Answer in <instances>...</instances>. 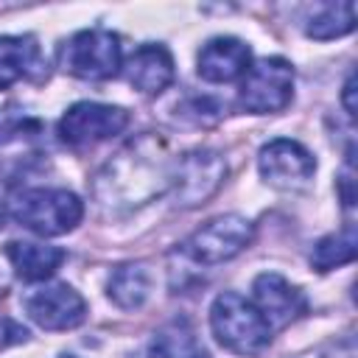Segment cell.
<instances>
[{
  "label": "cell",
  "instance_id": "cell-9",
  "mask_svg": "<svg viewBox=\"0 0 358 358\" xmlns=\"http://www.w3.org/2000/svg\"><path fill=\"white\" fill-rule=\"evenodd\" d=\"M257 168L260 176L280 190H296L305 187L313 173H316V159L313 154L299 145L296 140L288 137H277L271 143H266L257 154Z\"/></svg>",
  "mask_w": 358,
  "mask_h": 358
},
{
  "label": "cell",
  "instance_id": "cell-10",
  "mask_svg": "<svg viewBox=\"0 0 358 358\" xmlns=\"http://www.w3.org/2000/svg\"><path fill=\"white\" fill-rule=\"evenodd\" d=\"M255 308L263 316V322L268 324V330H280L288 327L294 319H299L305 313V296L296 285H291L282 274L274 271H263L257 274L255 285Z\"/></svg>",
  "mask_w": 358,
  "mask_h": 358
},
{
  "label": "cell",
  "instance_id": "cell-5",
  "mask_svg": "<svg viewBox=\"0 0 358 358\" xmlns=\"http://www.w3.org/2000/svg\"><path fill=\"white\" fill-rule=\"evenodd\" d=\"M249 243H252V224L243 215L229 213V215H218V218L207 221L201 229H196L182 243V252L201 266H215V263L232 260Z\"/></svg>",
  "mask_w": 358,
  "mask_h": 358
},
{
  "label": "cell",
  "instance_id": "cell-6",
  "mask_svg": "<svg viewBox=\"0 0 358 358\" xmlns=\"http://www.w3.org/2000/svg\"><path fill=\"white\" fill-rule=\"evenodd\" d=\"M129 126V112L112 103L78 101L59 120V137L67 145H95L120 134Z\"/></svg>",
  "mask_w": 358,
  "mask_h": 358
},
{
  "label": "cell",
  "instance_id": "cell-21",
  "mask_svg": "<svg viewBox=\"0 0 358 358\" xmlns=\"http://www.w3.org/2000/svg\"><path fill=\"white\" fill-rule=\"evenodd\" d=\"M3 218H6V201L0 199V227H3Z\"/></svg>",
  "mask_w": 358,
  "mask_h": 358
},
{
  "label": "cell",
  "instance_id": "cell-13",
  "mask_svg": "<svg viewBox=\"0 0 358 358\" xmlns=\"http://www.w3.org/2000/svg\"><path fill=\"white\" fill-rule=\"evenodd\" d=\"M123 70L126 81L143 95H159L173 81V59L162 45H140Z\"/></svg>",
  "mask_w": 358,
  "mask_h": 358
},
{
  "label": "cell",
  "instance_id": "cell-1",
  "mask_svg": "<svg viewBox=\"0 0 358 358\" xmlns=\"http://www.w3.org/2000/svg\"><path fill=\"white\" fill-rule=\"evenodd\" d=\"M8 215L20 227L42 238H56L78 227L84 215V204L76 193L62 187H25L11 196Z\"/></svg>",
  "mask_w": 358,
  "mask_h": 358
},
{
  "label": "cell",
  "instance_id": "cell-17",
  "mask_svg": "<svg viewBox=\"0 0 358 358\" xmlns=\"http://www.w3.org/2000/svg\"><path fill=\"white\" fill-rule=\"evenodd\" d=\"M352 28H355V3L344 0V3H330L319 14H313L305 31L310 39L324 42V39H338Z\"/></svg>",
  "mask_w": 358,
  "mask_h": 358
},
{
  "label": "cell",
  "instance_id": "cell-15",
  "mask_svg": "<svg viewBox=\"0 0 358 358\" xmlns=\"http://www.w3.org/2000/svg\"><path fill=\"white\" fill-rule=\"evenodd\" d=\"M151 296V271L145 263H126L109 277V299L123 310H137Z\"/></svg>",
  "mask_w": 358,
  "mask_h": 358
},
{
  "label": "cell",
  "instance_id": "cell-8",
  "mask_svg": "<svg viewBox=\"0 0 358 358\" xmlns=\"http://www.w3.org/2000/svg\"><path fill=\"white\" fill-rule=\"evenodd\" d=\"M224 173H227V165L215 151H210V148L187 151L185 157L176 159L173 173H171L176 204H182V207L201 204L204 199H210L218 190Z\"/></svg>",
  "mask_w": 358,
  "mask_h": 358
},
{
  "label": "cell",
  "instance_id": "cell-4",
  "mask_svg": "<svg viewBox=\"0 0 358 358\" xmlns=\"http://www.w3.org/2000/svg\"><path fill=\"white\" fill-rule=\"evenodd\" d=\"M294 95V67L280 59L268 56L252 64L241 81V106L252 115H271L282 112Z\"/></svg>",
  "mask_w": 358,
  "mask_h": 358
},
{
  "label": "cell",
  "instance_id": "cell-12",
  "mask_svg": "<svg viewBox=\"0 0 358 358\" xmlns=\"http://www.w3.org/2000/svg\"><path fill=\"white\" fill-rule=\"evenodd\" d=\"M48 62L34 36H0V90L17 81H42Z\"/></svg>",
  "mask_w": 358,
  "mask_h": 358
},
{
  "label": "cell",
  "instance_id": "cell-22",
  "mask_svg": "<svg viewBox=\"0 0 358 358\" xmlns=\"http://www.w3.org/2000/svg\"><path fill=\"white\" fill-rule=\"evenodd\" d=\"M190 358H210V355H204V352H196V355H190Z\"/></svg>",
  "mask_w": 358,
  "mask_h": 358
},
{
  "label": "cell",
  "instance_id": "cell-20",
  "mask_svg": "<svg viewBox=\"0 0 358 358\" xmlns=\"http://www.w3.org/2000/svg\"><path fill=\"white\" fill-rule=\"evenodd\" d=\"M341 101H344V106H347V115H355V76L347 78L344 92H341Z\"/></svg>",
  "mask_w": 358,
  "mask_h": 358
},
{
  "label": "cell",
  "instance_id": "cell-18",
  "mask_svg": "<svg viewBox=\"0 0 358 358\" xmlns=\"http://www.w3.org/2000/svg\"><path fill=\"white\" fill-rule=\"evenodd\" d=\"M196 338L190 333V327L173 322L165 330L157 333V338L151 341V358H190L196 355Z\"/></svg>",
  "mask_w": 358,
  "mask_h": 358
},
{
  "label": "cell",
  "instance_id": "cell-11",
  "mask_svg": "<svg viewBox=\"0 0 358 358\" xmlns=\"http://www.w3.org/2000/svg\"><path fill=\"white\" fill-rule=\"evenodd\" d=\"M252 67V50L246 48V42L235 39V36H215L210 39L196 59V70L204 81L210 84H227L235 81L241 76H246V70Z\"/></svg>",
  "mask_w": 358,
  "mask_h": 358
},
{
  "label": "cell",
  "instance_id": "cell-16",
  "mask_svg": "<svg viewBox=\"0 0 358 358\" xmlns=\"http://www.w3.org/2000/svg\"><path fill=\"white\" fill-rule=\"evenodd\" d=\"M355 252H358V235H355V224H347L344 229L322 238L316 246H313V255H310V266L316 271H330V268H338L344 263H352L355 260Z\"/></svg>",
  "mask_w": 358,
  "mask_h": 358
},
{
  "label": "cell",
  "instance_id": "cell-3",
  "mask_svg": "<svg viewBox=\"0 0 358 358\" xmlns=\"http://www.w3.org/2000/svg\"><path fill=\"white\" fill-rule=\"evenodd\" d=\"M123 53L117 34L106 28H87L70 36L62 50V67L84 81H106L120 73Z\"/></svg>",
  "mask_w": 358,
  "mask_h": 358
},
{
  "label": "cell",
  "instance_id": "cell-14",
  "mask_svg": "<svg viewBox=\"0 0 358 358\" xmlns=\"http://www.w3.org/2000/svg\"><path fill=\"white\" fill-rule=\"evenodd\" d=\"M3 252L11 263V268L17 271V277L28 280V282L48 280L67 257L64 249L48 246V243H34V241H8Z\"/></svg>",
  "mask_w": 358,
  "mask_h": 358
},
{
  "label": "cell",
  "instance_id": "cell-2",
  "mask_svg": "<svg viewBox=\"0 0 358 358\" xmlns=\"http://www.w3.org/2000/svg\"><path fill=\"white\" fill-rule=\"evenodd\" d=\"M210 327L215 341L241 358H255L271 344V330L257 308L235 291H224L215 296L210 308Z\"/></svg>",
  "mask_w": 358,
  "mask_h": 358
},
{
  "label": "cell",
  "instance_id": "cell-19",
  "mask_svg": "<svg viewBox=\"0 0 358 358\" xmlns=\"http://www.w3.org/2000/svg\"><path fill=\"white\" fill-rule=\"evenodd\" d=\"M25 338H28V330L22 324H17L8 316H0V350L3 347H11V344H20Z\"/></svg>",
  "mask_w": 358,
  "mask_h": 358
},
{
  "label": "cell",
  "instance_id": "cell-7",
  "mask_svg": "<svg viewBox=\"0 0 358 358\" xmlns=\"http://www.w3.org/2000/svg\"><path fill=\"white\" fill-rule=\"evenodd\" d=\"M22 310L42 330H73L87 319L84 296L67 282H50L31 288L22 296Z\"/></svg>",
  "mask_w": 358,
  "mask_h": 358
},
{
  "label": "cell",
  "instance_id": "cell-23",
  "mask_svg": "<svg viewBox=\"0 0 358 358\" xmlns=\"http://www.w3.org/2000/svg\"><path fill=\"white\" fill-rule=\"evenodd\" d=\"M62 358H76V355H62Z\"/></svg>",
  "mask_w": 358,
  "mask_h": 358
}]
</instances>
